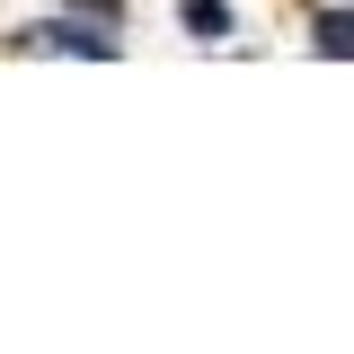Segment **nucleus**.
Here are the masks:
<instances>
[{
	"label": "nucleus",
	"instance_id": "f257e3e1",
	"mask_svg": "<svg viewBox=\"0 0 354 354\" xmlns=\"http://www.w3.org/2000/svg\"><path fill=\"white\" fill-rule=\"evenodd\" d=\"M36 44H53V53H88V62H106V53H115V36H97V18H44L36 27Z\"/></svg>",
	"mask_w": 354,
	"mask_h": 354
},
{
	"label": "nucleus",
	"instance_id": "f03ea898",
	"mask_svg": "<svg viewBox=\"0 0 354 354\" xmlns=\"http://www.w3.org/2000/svg\"><path fill=\"white\" fill-rule=\"evenodd\" d=\"M310 44H319V53H337V62H354V9H319Z\"/></svg>",
	"mask_w": 354,
	"mask_h": 354
},
{
	"label": "nucleus",
	"instance_id": "7ed1b4c3",
	"mask_svg": "<svg viewBox=\"0 0 354 354\" xmlns=\"http://www.w3.org/2000/svg\"><path fill=\"white\" fill-rule=\"evenodd\" d=\"M186 27H195L204 44H221L230 36V9H221V0H186Z\"/></svg>",
	"mask_w": 354,
	"mask_h": 354
},
{
	"label": "nucleus",
	"instance_id": "20e7f679",
	"mask_svg": "<svg viewBox=\"0 0 354 354\" xmlns=\"http://www.w3.org/2000/svg\"><path fill=\"white\" fill-rule=\"evenodd\" d=\"M80 18H97V27H124V0H80Z\"/></svg>",
	"mask_w": 354,
	"mask_h": 354
}]
</instances>
